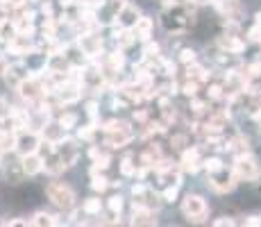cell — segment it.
Returning <instances> with one entry per match:
<instances>
[{"label":"cell","instance_id":"obj_1","mask_svg":"<svg viewBox=\"0 0 261 227\" xmlns=\"http://www.w3.org/2000/svg\"><path fill=\"white\" fill-rule=\"evenodd\" d=\"M162 25L170 34H184L193 25V12L189 3H175L162 14Z\"/></svg>","mask_w":261,"mask_h":227},{"label":"cell","instance_id":"obj_2","mask_svg":"<svg viewBox=\"0 0 261 227\" xmlns=\"http://www.w3.org/2000/svg\"><path fill=\"white\" fill-rule=\"evenodd\" d=\"M102 134L105 145H109V148H125L134 139V130L127 120H109L102 128Z\"/></svg>","mask_w":261,"mask_h":227},{"label":"cell","instance_id":"obj_3","mask_svg":"<svg viewBox=\"0 0 261 227\" xmlns=\"http://www.w3.org/2000/svg\"><path fill=\"white\" fill-rule=\"evenodd\" d=\"M46 195L50 203L62 211H71L75 207V191L64 182H50L46 186Z\"/></svg>","mask_w":261,"mask_h":227},{"label":"cell","instance_id":"obj_4","mask_svg":"<svg viewBox=\"0 0 261 227\" xmlns=\"http://www.w3.org/2000/svg\"><path fill=\"white\" fill-rule=\"evenodd\" d=\"M182 214L187 216L191 223H202V220H207V216H209V207L204 203L202 195L189 193L187 198L182 200Z\"/></svg>","mask_w":261,"mask_h":227},{"label":"cell","instance_id":"obj_5","mask_svg":"<svg viewBox=\"0 0 261 227\" xmlns=\"http://www.w3.org/2000/svg\"><path fill=\"white\" fill-rule=\"evenodd\" d=\"M75 43H77V48L82 50L89 62H95L102 55V37L98 32H93V30H84L82 34H77Z\"/></svg>","mask_w":261,"mask_h":227},{"label":"cell","instance_id":"obj_6","mask_svg":"<svg viewBox=\"0 0 261 227\" xmlns=\"http://www.w3.org/2000/svg\"><path fill=\"white\" fill-rule=\"evenodd\" d=\"M232 170L239 178V182H254L261 175V168L252 155H239V157L234 159Z\"/></svg>","mask_w":261,"mask_h":227},{"label":"cell","instance_id":"obj_7","mask_svg":"<svg viewBox=\"0 0 261 227\" xmlns=\"http://www.w3.org/2000/svg\"><path fill=\"white\" fill-rule=\"evenodd\" d=\"M39 145H41V134L32 128H23L16 130V155L23 157V155L30 153H39Z\"/></svg>","mask_w":261,"mask_h":227},{"label":"cell","instance_id":"obj_8","mask_svg":"<svg viewBox=\"0 0 261 227\" xmlns=\"http://www.w3.org/2000/svg\"><path fill=\"white\" fill-rule=\"evenodd\" d=\"M237 182L239 178L234 175V170L232 168H220V170H216V173L209 175V182L207 184L212 186V191H216V193H229V191H234V186H237Z\"/></svg>","mask_w":261,"mask_h":227},{"label":"cell","instance_id":"obj_9","mask_svg":"<svg viewBox=\"0 0 261 227\" xmlns=\"http://www.w3.org/2000/svg\"><path fill=\"white\" fill-rule=\"evenodd\" d=\"M132 195H134V205L139 207H148V209H157L159 203H162V195H157L152 191L150 184H134L132 186Z\"/></svg>","mask_w":261,"mask_h":227},{"label":"cell","instance_id":"obj_10","mask_svg":"<svg viewBox=\"0 0 261 227\" xmlns=\"http://www.w3.org/2000/svg\"><path fill=\"white\" fill-rule=\"evenodd\" d=\"M7 50L12 55H16L18 59H25V57H30V55H34L37 43L32 41V34H16V37L7 43Z\"/></svg>","mask_w":261,"mask_h":227},{"label":"cell","instance_id":"obj_11","mask_svg":"<svg viewBox=\"0 0 261 227\" xmlns=\"http://www.w3.org/2000/svg\"><path fill=\"white\" fill-rule=\"evenodd\" d=\"M30 73H32V70H30L28 62L18 59V62H14V64H7V68H5V82H7V87L18 89V84L30 78Z\"/></svg>","mask_w":261,"mask_h":227},{"label":"cell","instance_id":"obj_12","mask_svg":"<svg viewBox=\"0 0 261 227\" xmlns=\"http://www.w3.org/2000/svg\"><path fill=\"white\" fill-rule=\"evenodd\" d=\"M214 7L227 23H239L243 18V5L241 0H214Z\"/></svg>","mask_w":261,"mask_h":227},{"label":"cell","instance_id":"obj_13","mask_svg":"<svg viewBox=\"0 0 261 227\" xmlns=\"http://www.w3.org/2000/svg\"><path fill=\"white\" fill-rule=\"evenodd\" d=\"M55 153H57L59 159L66 164V168H71V166H75V161H77V157H80V145H77L75 139H66V136H64V139L55 145Z\"/></svg>","mask_w":261,"mask_h":227},{"label":"cell","instance_id":"obj_14","mask_svg":"<svg viewBox=\"0 0 261 227\" xmlns=\"http://www.w3.org/2000/svg\"><path fill=\"white\" fill-rule=\"evenodd\" d=\"M139 18H141V12H139L137 5L125 3L123 9H120L118 16H116V25H118V28H129V30H132L134 25L139 23Z\"/></svg>","mask_w":261,"mask_h":227},{"label":"cell","instance_id":"obj_15","mask_svg":"<svg viewBox=\"0 0 261 227\" xmlns=\"http://www.w3.org/2000/svg\"><path fill=\"white\" fill-rule=\"evenodd\" d=\"M202 155H200L198 148H187L182 153V161H179V166H182L184 173H198L200 168H202Z\"/></svg>","mask_w":261,"mask_h":227},{"label":"cell","instance_id":"obj_16","mask_svg":"<svg viewBox=\"0 0 261 227\" xmlns=\"http://www.w3.org/2000/svg\"><path fill=\"white\" fill-rule=\"evenodd\" d=\"M21 164H23V173L25 178H34L43 170V157L39 153H30V155H23L21 157Z\"/></svg>","mask_w":261,"mask_h":227},{"label":"cell","instance_id":"obj_17","mask_svg":"<svg viewBox=\"0 0 261 227\" xmlns=\"http://www.w3.org/2000/svg\"><path fill=\"white\" fill-rule=\"evenodd\" d=\"M218 48H220V50H225V53L241 55V53L245 50V41L239 37V34L227 32V34H223V37L218 39Z\"/></svg>","mask_w":261,"mask_h":227},{"label":"cell","instance_id":"obj_18","mask_svg":"<svg viewBox=\"0 0 261 227\" xmlns=\"http://www.w3.org/2000/svg\"><path fill=\"white\" fill-rule=\"evenodd\" d=\"M123 66H125V55L120 53V50L105 55V59H102V68H105V73H107V75H118L120 70H123Z\"/></svg>","mask_w":261,"mask_h":227},{"label":"cell","instance_id":"obj_19","mask_svg":"<svg viewBox=\"0 0 261 227\" xmlns=\"http://www.w3.org/2000/svg\"><path fill=\"white\" fill-rule=\"evenodd\" d=\"M225 150H229V153L234 155V157H239V155H250L252 153V148H250V139L245 134H237L232 136V139L225 143Z\"/></svg>","mask_w":261,"mask_h":227},{"label":"cell","instance_id":"obj_20","mask_svg":"<svg viewBox=\"0 0 261 227\" xmlns=\"http://www.w3.org/2000/svg\"><path fill=\"white\" fill-rule=\"evenodd\" d=\"M39 134H41V139H46V141H50V143L57 145L59 141H62L64 136H66V130H64L62 125L57 123V120H50V123H48Z\"/></svg>","mask_w":261,"mask_h":227},{"label":"cell","instance_id":"obj_21","mask_svg":"<svg viewBox=\"0 0 261 227\" xmlns=\"http://www.w3.org/2000/svg\"><path fill=\"white\" fill-rule=\"evenodd\" d=\"M132 225H157V218H154V209H148V207L134 205Z\"/></svg>","mask_w":261,"mask_h":227},{"label":"cell","instance_id":"obj_22","mask_svg":"<svg viewBox=\"0 0 261 227\" xmlns=\"http://www.w3.org/2000/svg\"><path fill=\"white\" fill-rule=\"evenodd\" d=\"M152 28H154V21L152 18H148V16H141L139 18V23L134 25V34H137V39L139 41H150V39H152Z\"/></svg>","mask_w":261,"mask_h":227},{"label":"cell","instance_id":"obj_23","mask_svg":"<svg viewBox=\"0 0 261 227\" xmlns=\"http://www.w3.org/2000/svg\"><path fill=\"white\" fill-rule=\"evenodd\" d=\"M91 189L98 191V193L109 189V180L105 175H100V170H91Z\"/></svg>","mask_w":261,"mask_h":227},{"label":"cell","instance_id":"obj_24","mask_svg":"<svg viewBox=\"0 0 261 227\" xmlns=\"http://www.w3.org/2000/svg\"><path fill=\"white\" fill-rule=\"evenodd\" d=\"M57 223L59 220L53 214H46V211H39V214H34L30 218V225H57Z\"/></svg>","mask_w":261,"mask_h":227},{"label":"cell","instance_id":"obj_25","mask_svg":"<svg viewBox=\"0 0 261 227\" xmlns=\"http://www.w3.org/2000/svg\"><path fill=\"white\" fill-rule=\"evenodd\" d=\"M120 173H123L125 178H137L139 175V168H137V164L132 161V155L120 161Z\"/></svg>","mask_w":261,"mask_h":227},{"label":"cell","instance_id":"obj_26","mask_svg":"<svg viewBox=\"0 0 261 227\" xmlns=\"http://www.w3.org/2000/svg\"><path fill=\"white\" fill-rule=\"evenodd\" d=\"M82 211L89 216H100V211H102V203H100L98 198H89L87 203L82 205Z\"/></svg>","mask_w":261,"mask_h":227},{"label":"cell","instance_id":"obj_27","mask_svg":"<svg viewBox=\"0 0 261 227\" xmlns=\"http://www.w3.org/2000/svg\"><path fill=\"white\" fill-rule=\"evenodd\" d=\"M77 120H80V118H77V114H73V112H64V114L57 118V123L62 125L64 130H73L75 125H77Z\"/></svg>","mask_w":261,"mask_h":227},{"label":"cell","instance_id":"obj_28","mask_svg":"<svg viewBox=\"0 0 261 227\" xmlns=\"http://www.w3.org/2000/svg\"><path fill=\"white\" fill-rule=\"evenodd\" d=\"M202 168L212 175V173H216V170L223 168V161H220V157H204L202 159Z\"/></svg>","mask_w":261,"mask_h":227},{"label":"cell","instance_id":"obj_29","mask_svg":"<svg viewBox=\"0 0 261 227\" xmlns=\"http://www.w3.org/2000/svg\"><path fill=\"white\" fill-rule=\"evenodd\" d=\"M177 62L182 64V66H191V64H195V53L191 48H184V50H179V57H177Z\"/></svg>","mask_w":261,"mask_h":227},{"label":"cell","instance_id":"obj_30","mask_svg":"<svg viewBox=\"0 0 261 227\" xmlns=\"http://www.w3.org/2000/svg\"><path fill=\"white\" fill-rule=\"evenodd\" d=\"M9 116H12V105L5 98H0V123H7Z\"/></svg>","mask_w":261,"mask_h":227},{"label":"cell","instance_id":"obj_31","mask_svg":"<svg viewBox=\"0 0 261 227\" xmlns=\"http://www.w3.org/2000/svg\"><path fill=\"white\" fill-rule=\"evenodd\" d=\"M109 211H112V214H120V211H123V198H120V195H112V198H109Z\"/></svg>","mask_w":261,"mask_h":227},{"label":"cell","instance_id":"obj_32","mask_svg":"<svg viewBox=\"0 0 261 227\" xmlns=\"http://www.w3.org/2000/svg\"><path fill=\"white\" fill-rule=\"evenodd\" d=\"M170 143H173V148H175V150L184 153V150H187V136H184V134H175Z\"/></svg>","mask_w":261,"mask_h":227},{"label":"cell","instance_id":"obj_33","mask_svg":"<svg viewBox=\"0 0 261 227\" xmlns=\"http://www.w3.org/2000/svg\"><path fill=\"white\" fill-rule=\"evenodd\" d=\"M214 225H216V227H223V225H234V220H232V218H227V216H223V218L214 220Z\"/></svg>","mask_w":261,"mask_h":227},{"label":"cell","instance_id":"obj_34","mask_svg":"<svg viewBox=\"0 0 261 227\" xmlns=\"http://www.w3.org/2000/svg\"><path fill=\"white\" fill-rule=\"evenodd\" d=\"M245 225H261V216H250V218H245Z\"/></svg>","mask_w":261,"mask_h":227},{"label":"cell","instance_id":"obj_35","mask_svg":"<svg viewBox=\"0 0 261 227\" xmlns=\"http://www.w3.org/2000/svg\"><path fill=\"white\" fill-rule=\"evenodd\" d=\"M5 68H7V59H5V55L0 53V75H5Z\"/></svg>","mask_w":261,"mask_h":227},{"label":"cell","instance_id":"obj_36","mask_svg":"<svg viewBox=\"0 0 261 227\" xmlns=\"http://www.w3.org/2000/svg\"><path fill=\"white\" fill-rule=\"evenodd\" d=\"M166 5H175V3H189V0H164Z\"/></svg>","mask_w":261,"mask_h":227}]
</instances>
